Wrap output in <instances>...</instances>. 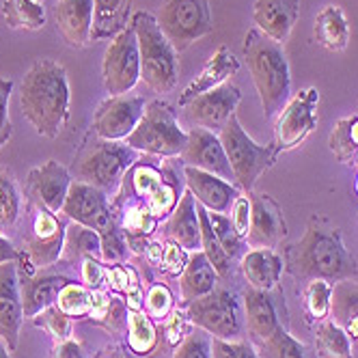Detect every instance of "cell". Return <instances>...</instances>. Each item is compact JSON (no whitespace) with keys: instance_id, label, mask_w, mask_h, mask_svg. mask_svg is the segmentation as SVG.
<instances>
[{"instance_id":"1","label":"cell","mask_w":358,"mask_h":358,"mask_svg":"<svg viewBox=\"0 0 358 358\" xmlns=\"http://www.w3.org/2000/svg\"><path fill=\"white\" fill-rule=\"evenodd\" d=\"M283 264L285 270L302 283L315 278L339 283V280L358 276V264L345 248L339 227L317 216L309 220L304 236L296 244L287 246Z\"/></svg>"},{"instance_id":"2","label":"cell","mask_w":358,"mask_h":358,"mask_svg":"<svg viewBox=\"0 0 358 358\" xmlns=\"http://www.w3.org/2000/svg\"><path fill=\"white\" fill-rule=\"evenodd\" d=\"M69 104L71 91L65 67L52 59H37L22 80V115L39 136L57 138L69 121Z\"/></svg>"},{"instance_id":"3","label":"cell","mask_w":358,"mask_h":358,"mask_svg":"<svg viewBox=\"0 0 358 358\" xmlns=\"http://www.w3.org/2000/svg\"><path fill=\"white\" fill-rule=\"evenodd\" d=\"M244 59L257 87L264 115L268 121H274L292 97V71L285 48L259 29H250L244 37Z\"/></svg>"},{"instance_id":"4","label":"cell","mask_w":358,"mask_h":358,"mask_svg":"<svg viewBox=\"0 0 358 358\" xmlns=\"http://www.w3.org/2000/svg\"><path fill=\"white\" fill-rule=\"evenodd\" d=\"M138 156L141 153L125 141H104L89 132L73 160L76 182L95 186L113 199L123 184L125 173L138 162Z\"/></svg>"},{"instance_id":"5","label":"cell","mask_w":358,"mask_h":358,"mask_svg":"<svg viewBox=\"0 0 358 358\" xmlns=\"http://www.w3.org/2000/svg\"><path fill=\"white\" fill-rule=\"evenodd\" d=\"M132 27L141 52V80L156 93L173 91L179 80V52L164 37L156 15L138 11Z\"/></svg>"},{"instance_id":"6","label":"cell","mask_w":358,"mask_h":358,"mask_svg":"<svg viewBox=\"0 0 358 358\" xmlns=\"http://www.w3.org/2000/svg\"><path fill=\"white\" fill-rule=\"evenodd\" d=\"M125 143L138 153L160 158L182 156L188 145V132L182 130L177 121L175 108L164 99H153L147 104L134 132L125 138Z\"/></svg>"},{"instance_id":"7","label":"cell","mask_w":358,"mask_h":358,"mask_svg":"<svg viewBox=\"0 0 358 358\" xmlns=\"http://www.w3.org/2000/svg\"><path fill=\"white\" fill-rule=\"evenodd\" d=\"M220 143L227 151L229 164H231L236 186L242 192H252L257 179L270 171L276 162L278 151L274 145H259L255 143L240 123V119L234 115L227 121V125L220 130Z\"/></svg>"},{"instance_id":"8","label":"cell","mask_w":358,"mask_h":358,"mask_svg":"<svg viewBox=\"0 0 358 358\" xmlns=\"http://www.w3.org/2000/svg\"><path fill=\"white\" fill-rule=\"evenodd\" d=\"M190 317V324L210 332L212 339L238 341L244 339L246 322L242 300L224 287H216L208 296L196 298L190 304H184Z\"/></svg>"},{"instance_id":"9","label":"cell","mask_w":358,"mask_h":358,"mask_svg":"<svg viewBox=\"0 0 358 358\" xmlns=\"http://www.w3.org/2000/svg\"><path fill=\"white\" fill-rule=\"evenodd\" d=\"M156 20L177 52L214 31L210 0H164Z\"/></svg>"},{"instance_id":"10","label":"cell","mask_w":358,"mask_h":358,"mask_svg":"<svg viewBox=\"0 0 358 358\" xmlns=\"http://www.w3.org/2000/svg\"><path fill=\"white\" fill-rule=\"evenodd\" d=\"M29 229L22 234V252L31 259L37 270L52 268L63 255L65 244V220L33 203H27Z\"/></svg>"},{"instance_id":"11","label":"cell","mask_w":358,"mask_h":358,"mask_svg":"<svg viewBox=\"0 0 358 358\" xmlns=\"http://www.w3.org/2000/svg\"><path fill=\"white\" fill-rule=\"evenodd\" d=\"M101 78L110 95L130 93L141 80V52L132 24H127L108 43L101 63Z\"/></svg>"},{"instance_id":"12","label":"cell","mask_w":358,"mask_h":358,"mask_svg":"<svg viewBox=\"0 0 358 358\" xmlns=\"http://www.w3.org/2000/svg\"><path fill=\"white\" fill-rule=\"evenodd\" d=\"M317 104H320V93L313 87L298 91L289 97L285 108L274 119V149L278 153L296 149L315 130Z\"/></svg>"},{"instance_id":"13","label":"cell","mask_w":358,"mask_h":358,"mask_svg":"<svg viewBox=\"0 0 358 358\" xmlns=\"http://www.w3.org/2000/svg\"><path fill=\"white\" fill-rule=\"evenodd\" d=\"M145 108L147 99L138 93L110 95L93 113L91 132L104 141H125L134 132Z\"/></svg>"},{"instance_id":"14","label":"cell","mask_w":358,"mask_h":358,"mask_svg":"<svg viewBox=\"0 0 358 358\" xmlns=\"http://www.w3.org/2000/svg\"><path fill=\"white\" fill-rule=\"evenodd\" d=\"M283 289H244L242 294V309H244V322L246 332L252 343H257L272 332H276L280 326H287V317H283L285 302H283Z\"/></svg>"},{"instance_id":"15","label":"cell","mask_w":358,"mask_h":358,"mask_svg":"<svg viewBox=\"0 0 358 358\" xmlns=\"http://www.w3.org/2000/svg\"><path fill=\"white\" fill-rule=\"evenodd\" d=\"M71 182L73 179L69 171L61 162L48 160L41 166L29 171L27 182H24L27 203H33V206H39L48 212L61 214Z\"/></svg>"},{"instance_id":"16","label":"cell","mask_w":358,"mask_h":358,"mask_svg":"<svg viewBox=\"0 0 358 358\" xmlns=\"http://www.w3.org/2000/svg\"><path fill=\"white\" fill-rule=\"evenodd\" d=\"M240 97L242 93L236 85L224 83L212 91L196 95L186 106V115L196 127H206L214 134H220L227 121L236 115Z\"/></svg>"},{"instance_id":"17","label":"cell","mask_w":358,"mask_h":358,"mask_svg":"<svg viewBox=\"0 0 358 358\" xmlns=\"http://www.w3.org/2000/svg\"><path fill=\"white\" fill-rule=\"evenodd\" d=\"M250 196V227L246 246L276 248L287 236V222L278 203L264 192H246Z\"/></svg>"},{"instance_id":"18","label":"cell","mask_w":358,"mask_h":358,"mask_svg":"<svg viewBox=\"0 0 358 358\" xmlns=\"http://www.w3.org/2000/svg\"><path fill=\"white\" fill-rule=\"evenodd\" d=\"M184 166H194L201 171H208L212 175H218L227 182L236 184V177L229 164L227 151L220 143V136L206 130V127H192L188 132V145L182 153Z\"/></svg>"},{"instance_id":"19","label":"cell","mask_w":358,"mask_h":358,"mask_svg":"<svg viewBox=\"0 0 358 358\" xmlns=\"http://www.w3.org/2000/svg\"><path fill=\"white\" fill-rule=\"evenodd\" d=\"M22 322L24 306L20 294L17 262H9L0 266V339L5 341L9 352L17 348Z\"/></svg>"},{"instance_id":"20","label":"cell","mask_w":358,"mask_h":358,"mask_svg":"<svg viewBox=\"0 0 358 358\" xmlns=\"http://www.w3.org/2000/svg\"><path fill=\"white\" fill-rule=\"evenodd\" d=\"M184 177L186 188L192 192L199 206L214 214H229L234 201L242 194V190L236 184L194 166H184Z\"/></svg>"},{"instance_id":"21","label":"cell","mask_w":358,"mask_h":358,"mask_svg":"<svg viewBox=\"0 0 358 358\" xmlns=\"http://www.w3.org/2000/svg\"><path fill=\"white\" fill-rule=\"evenodd\" d=\"M95 0H57L55 24L71 48H85L93 39Z\"/></svg>"},{"instance_id":"22","label":"cell","mask_w":358,"mask_h":358,"mask_svg":"<svg viewBox=\"0 0 358 358\" xmlns=\"http://www.w3.org/2000/svg\"><path fill=\"white\" fill-rule=\"evenodd\" d=\"M300 13V0H255L252 20L266 37L283 43L289 39Z\"/></svg>"},{"instance_id":"23","label":"cell","mask_w":358,"mask_h":358,"mask_svg":"<svg viewBox=\"0 0 358 358\" xmlns=\"http://www.w3.org/2000/svg\"><path fill=\"white\" fill-rule=\"evenodd\" d=\"M20 274V294H22V306H24V317L33 320L48 306L57 304V298L61 289L71 283L67 276L59 274Z\"/></svg>"},{"instance_id":"24","label":"cell","mask_w":358,"mask_h":358,"mask_svg":"<svg viewBox=\"0 0 358 358\" xmlns=\"http://www.w3.org/2000/svg\"><path fill=\"white\" fill-rule=\"evenodd\" d=\"M240 270L246 278L248 287L272 292L280 287V274L285 270L283 255L274 248H250L242 255Z\"/></svg>"},{"instance_id":"25","label":"cell","mask_w":358,"mask_h":358,"mask_svg":"<svg viewBox=\"0 0 358 358\" xmlns=\"http://www.w3.org/2000/svg\"><path fill=\"white\" fill-rule=\"evenodd\" d=\"M164 238L171 242H177L188 252L201 250V222L196 214V199L192 196L188 188L182 192L179 203L166 218Z\"/></svg>"},{"instance_id":"26","label":"cell","mask_w":358,"mask_h":358,"mask_svg":"<svg viewBox=\"0 0 358 358\" xmlns=\"http://www.w3.org/2000/svg\"><path fill=\"white\" fill-rule=\"evenodd\" d=\"M238 69H240L238 59L231 52H229L227 45H220L216 52L210 57V61L203 65V69L199 71L196 78H192L190 85L184 89V93L179 95V106L186 108L196 95L224 85L229 78H231V76L238 73Z\"/></svg>"},{"instance_id":"27","label":"cell","mask_w":358,"mask_h":358,"mask_svg":"<svg viewBox=\"0 0 358 358\" xmlns=\"http://www.w3.org/2000/svg\"><path fill=\"white\" fill-rule=\"evenodd\" d=\"M218 280L220 278L214 266L210 264V259L206 257V252L203 250L190 252L184 272L179 274V292H182L184 304H190L192 300L214 292L218 287Z\"/></svg>"},{"instance_id":"28","label":"cell","mask_w":358,"mask_h":358,"mask_svg":"<svg viewBox=\"0 0 358 358\" xmlns=\"http://www.w3.org/2000/svg\"><path fill=\"white\" fill-rule=\"evenodd\" d=\"M330 315L332 322L341 326L354 343H358V283L354 278L332 283Z\"/></svg>"},{"instance_id":"29","label":"cell","mask_w":358,"mask_h":358,"mask_svg":"<svg viewBox=\"0 0 358 358\" xmlns=\"http://www.w3.org/2000/svg\"><path fill=\"white\" fill-rule=\"evenodd\" d=\"M313 37L322 48L332 50V52L345 50L350 41V22L345 11L339 5H326L315 17Z\"/></svg>"},{"instance_id":"30","label":"cell","mask_w":358,"mask_h":358,"mask_svg":"<svg viewBox=\"0 0 358 358\" xmlns=\"http://www.w3.org/2000/svg\"><path fill=\"white\" fill-rule=\"evenodd\" d=\"M61 259L69 266H80L85 259H99L101 262V238L93 229L69 222L65 229V244Z\"/></svg>"},{"instance_id":"31","label":"cell","mask_w":358,"mask_h":358,"mask_svg":"<svg viewBox=\"0 0 358 358\" xmlns=\"http://www.w3.org/2000/svg\"><path fill=\"white\" fill-rule=\"evenodd\" d=\"M127 348L134 356H149L158 350L160 335L158 326L145 311H127Z\"/></svg>"},{"instance_id":"32","label":"cell","mask_w":358,"mask_h":358,"mask_svg":"<svg viewBox=\"0 0 358 358\" xmlns=\"http://www.w3.org/2000/svg\"><path fill=\"white\" fill-rule=\"evenodd\" d=\"M313 354L320 358H354L352 339L332 320L313 326Z\"/></svg>"},{"instance_id":"33","label":"cell","mask_w":358,"mask_h":358,"mask_svg":"<svg viewBox=\"0 0 358 358\" xmlns=\"http://www.w3.org/2000/svg\"><path fill=\"white\" fill-rule=\"evenodd\" d=\"M130 0H95L93 39H110L127 27Z\"/></svg>"},{"instance_id":"34","label":"cell","mask_w":358,"mask_h":358,"mask_svg":"<svg viewBox=\"0 0 358 358\" xmlns=\"http://www.w3.org/2000/svg\"><path fill=\"white\" fill-rule=\"evenodd\" d=\"M196 214H199V222H201V250L206 252V257L210 259V264L214 266L216 274L220 280H227L229 276L234 274V259L229 257V255L224 252V248L220 246L216 234H214V229L210 224V216H208V210L199 206L196 203Z\"/></svg>"},{"instance_id":"35","label":"cell","mask_w":358,"mask_h":358,"mask_svg":"<svg viewBox=\"0 0 358 358\" xmlns=\"http://www.w3.org/2000/svg\"><path fill=\"white\" fill-rule=\"evenodd\" d=\"M262 358H313V352L302 341H298L287 326H280L270 337L252 343Z\"/></svg>"},{"instance_id":"36","label":"cell","mask_w":358,"mask_h":358,"mask_svg":"<svg viewBox=\"0 0 358 358\" xmlns=\"http://www.w3.org/2000/svg\"><path fill=\"white\" fill-rule=\"evenodd\" d=\"M330 298H332V283L322 278L306 280L302 289V311L304 322L309 326H315L330 315Z\"/></svg>"},{"instance_id":"37","label":"cell","mask_w":358,"mask_h":358,"mask_svg":"<svg viewBox=\"0 0 358 358\" xmlns=\"http://www.w3.org/2000/svg\"><path fill=\"white\" fill-rule=\"evenodd\" d=\"M328 147L343 164H358V115L341 119L330 132Z\"/></svg>"},{"instance_id":"38","label":"cell","mask_w":358,"mask_h":358,"mask_svg":"<svg viewBox=\"0 0 358 358\" xmlns=\"http://www.w3.org/2000/svg\"><path fill=\"white\" fill-rule=\"evenodd\" d=\"M3 15L11 29L39 31L45 24L43 3L39 0H5Z\"/></svg>"},{"instance_id":"39","label":"cell","mask_w":358,"mask_h":358,"mask_svg":"<svg viewBox=\"0 0 358 358\" xmlns=\"http://www.w3.org/2000/svg\"><path fill=\"white\" fill-rule=\"evenodd\" d=\"M22 214V190L15 177L0 169V229H9L20 220Z\"/></svg>"},{"instance_id":"40","label":"cell","mask_w":358,"mask_h":358,"mask_svg":"<svg viewBox=\"0 0 358 358\" xmlns=\"http://www.w3.org/2000/svg\"><path fill=\"white\" fill-rule=\"evenodd\" d=\"M57 306L69 315L71 320H85L91 313V289L83 283H67L59 298H57Z\"/></svg>"},{"instance_id":"41","label":"cell","mask_w":358,"mask_h":358,"mask_svg":"<svg viewBox=\"0 0 358 358\" xmlns=\"http://www.w3.org/2000/svg\"><path fill=\"white\" fill-rule=\"evenodd\" d=\"M208 216H210V224L214 229V234H216L220 246L224 248V252L231 259H238V257L242 259L244 248H248V246L238 236V231H236L234 224H231V218H229L227 214H214V212H208Z\"/></svg>"},{"instance_id":"42","label":"cell","mask_w":358,"mask_h":358,"mask_svg":"<svg viewBox=\"0 0 358 358\" xmlns=\"http://www.w3.org/2000/svg\"><path fill=\"white\" fill-rule=\"evenodd\" d=\"M175 309V298L173 292L169 289V285L164 283H151L145 292V300H143V311L153 320V322H164L171 311Z\"/></svg>"},{"instance_id":"43","label":"cell","mask_w":358,"mask_h":358,"mask_svg":"<svg viewBox=\"0 0 358 358\" xmlns=\"http://www.w3.org/2000/svg\"><path fill=\"white\" fill-rule=\"evenodd\" d=\"M35 326L37 328H43L48 335H52V339L57 343L61 341H67L71 339V332H73V322L69 315H65L57 304L48 306V309H43L39 315L33 317Z\"/></svg>"},{"instance_id":"44","label":"cell","mask_w":358,"mask_h":358,"mask_svg":"<svg viewBox=\"0 0 358 358\" xmlns=\"http://www.w3.org/2000/svg\"><path fill=\"white\" fill-rule=\"evenodd\" d=\"M171 358H214L212 356V335L203 328H192L186 339L173 350Z\"/></svg>"},{"instance_id":"45","label":"cell","mask_w":358,"mask_h":358,"mask_svg":"<svg viewBox=\"0 0 358 358\" xmlns=\"http://www.w3.org/2000/svg\"><path fill=\"white\" fill-rule=\"evenodd\" d=\"M188 257L190 252L186 248H182L177 242H171L166 240L164 242V252H162V259H160V266L158 270L166 276H177L184 272L186 264H188Z\"/></svg>"},{"instance_id":"46","label":"cell","mask_w":358,"mask_h":358,"mask_svg":"<svg viewBox=\"0 0 358 358\" xmlns=\"http://www.w3.org/2000/svg\"><path fill=\"white\" fill-rule=\"evenodd\" d=\"M212 356L214 358H262L250 339L248 341L246 339H238V341L212 339Z\"/></svg>"},{"instance_id":"47","label":"cell","mask_w":358,"mask_h":358,"mask_svg":"<svg viewBox=\"0 0 358 358\" xmlns=\"http://www.w3.org/2000/svg\"><path fill=\"white\" fill-rule=\"evenodd\" d=\"M188 324H190V317H188L186 309H173L171 315L162 322L164 337H166V343L171 348H177L179 343L186 339V335L190 332Z\"/></svg>"},{"instance_id":"48","label":"cell","mask_w":358,"mask_h":358,"mask_svg":"<svg viewBox=\"0 0 358 358\" xmlns=\"http://www.w3.org/2000/svg\"><path fill=\"white\" fill-rule=\"evenodd\" d=\"M13 91V80L0 76V147H5L11 138V119H9V99Z\"/></svg>"},{"instance_id":"49","label":"cell","mask_w":358,"mask_h":358,"mask_svg":"<svg viewBox=\"0 0 358 358\" xmlns=\"http://www.w3.org/2000/svg\"><path fill=\"white\" fill-rule=\"evenodd\" d=\"M229 218H231V224L238 231V236L246 242V236H248V227H250V196L246 192H242L236 201L231 210H229Z\"/></svg>"},{"instance_id":"50","label":"cell","mask_w":358,"mask_h":358,"mask_svg":"<svg viewBox=\"0 0 358 358\" xmlns=\"http://www.w3.org/2000/svg\"><path fill=\"white\" fill-rule=\"evenodd\" d=\"M83 285L89 289H106V266L99 259H85L80 264Z\"/></svg>"},{"instance_id":"51","label":"cell","mask_w":358,"mask_h":358,"mask_svg":"<svg viewBox=\"0 0 358 358\" xmlns=\"http://www.w3.org/2000/svg\"><path fill=\"white\" fill-rule=\"evenodd\" d=\"M55 358H85L83 356V348L76 343L73 339L61 341L55 348Z\"/></svg>"},{"instance_id":"52","label":"cell","mask_w":358,"mask_h":358,"mask_svg":"<svg viewBox=\"0 0 358 358\" xmlns=\"http://www.w3.org/2000/svg\"><path fill=\"white\" fill-rule=\"evenodd\" d=\"M20 257H22V250L15 248L11 240L0 236V266L9 264V262H20Z\"/></svg>"},{"instance_id":"53","label":"cell","mask_w":358,"mask_h":358,"mask_svg":"<svg viewBox=\"0 0 358 358\" xmlns=\"http://www.w3.org/2000/svg\"><path fill=\"white\" fill-rule=\"evenodd\" d=\"M97 358H125V356H121L117 348H108V350H104V352H101V354H99Z\"/></svg>"},{"instance_id":"54","label":"cell","mask_w":358,"mask_h":358,"mask_svg":"<svg viewBox=\"0 0 358 358\" xmlns=\"http://www.w3.org/2000/svg\"><path fill=\"white\" fill-rule=\"evenodd\" d=\"M0 358H11V356H9V348L5 345L3 339H0Z\"/></svg>"},{"instance_id":"55","label":"cell","mask_w":358,"mask_h":358,"mask_svg":"<svg viewBox=\"0 0 358 358\" xmlns=\"http://www.w3.org/2000/svg\"><path fill=\"white\" fill-rule=\"evenodd\" d=\"M354 190H356V196H358V179H356V186H354Z\"/></svg>"},{"instance_id":"56","label":"cell","mask_w":358,"mask_h":358,"mask_svg":"<svg viewBox=\"0 0 358 358\" xmlns=\"http://www.w3.org/2000/svg\"><path fill=\"white\" fill-rule=\"evenodd\" d=\"M39 3H43V0H39Z\"/></svg>"}]
</instances>
